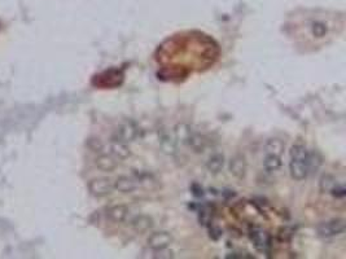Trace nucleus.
I'll return each mask as SVG.
<instances>
[{
	"mask_svg": "<svg viewBox=\"0 0 346 259\" xmlns=\"http://www.w3.org/2000/svg\"><path fill=\"white\" fill-rule=\"evenodd\" d=\"M289 173L297 181H301L310 174V152L302 143L295 144L289 152Z\"/></svg>",
	"mask_w": 346,
	"mask_h": 259,
	"instance_id": "nucleus-1",
	"label": "nucleus"
},
{
	"mask_svg": "<svg viewBox=\"0 0 346 259\" xmlns=\"http://www.w3.org/2000/svg\"><path fill=\"white\" fill-rule=\"evenodd\" d=\"M249 239L256 248V250L262 254H270L272 244H271V236L267 232L257 225H250L248 231Z\"/></svg>",
	"mask_w": 346,
	"mask_h": 259,
	"instance_id": "nucleus-2",
	"label": "nucleus"
},
{
	"mask_svg": "<svg viewBox=\"0 0 346 259\" xmlns=\"http://www.w3.org/2000/svg\"><path fill=\"white\" fill-rule=\"evenodd\" d=\"M137 136H139V127L136 126V123L132 121H126V122L121 123L118 129L116 130L113 140L127 144L134 141Z\"/></svg>",
	"mask_w": 346,
	"mask_h": 259,
	"instance_id": "nucleus-3",
	"label": "nucleus"
},
{
	"mask_svg": "<svg viewBox=\"0 0 346 259\" xmlns=\"http://www.w3.org/2000/svg\"><path fill=\"white\" fill-rule=\"evenodd\" d=\"M316 231H318V235L320 237H326V239L333 237V236H339L345 231V220L333 219V220H329V222L320 223Z\"/></svg>",
	"mask_w": 346,
	"mask_h": 259,
	"instance_id": "nucleus-4",
	"label": "nucleus"
},
{
	"mask_svg": "<svg viewBox=\"0 0 346 259\" xmlns=\"http://www.w3.org/2000/svg\"><path fill=\"white\" fill-rule=\"evenodd\" d=\"M88 189L92 196L95 197H104L106 194L112 193L113 191V183L109 179L101 177V179H95L88 184Z\"/></svg>",
	"mask_w": 346,
	"mask_h": 259,
	"instance_id": "nucleus-5",
	"label": "nucleus"
},
{
	"mask_svg": "<svg viewBox=\"0 0 346 259\" xmlns=\"http://www.w3.org/2000/svg\"><path fill=\"white\" fill-rule=\"evenodd\" d=\"M172 236L168 232H154L148 239V245L153 250H164L172 244Z\"/></svg>",
	"mask_w": 346,
	"mask_h": 259,
	"instance_id": "nucleus-6",
	"label": "nucleus"
},
{
	"mask_svg": "<svg viewBox=\"0 0 346 259\" xmlns=\"http://www.w3.org/2000/svg\"><path fill=\"white\" fill-rule=\"evenodd\" d=\"M113 188L121 193H131L137 188V180L129 176H120L113 183Z\"/></svg>",
	"mask_w": 346,
	"mask_h": 259,
	"instance_id": "nucleus-7",
	"label": "nucleus"
},
{
	"mask_svg": "<svg viewBox=\"0 0 346 259\" xmlns=\"http://www.w3.org/2000/svg\"><path fill=\"white\" fill-rule=\"evenodd\" d=\"M109 154L110 156H113L116 160H125V158H127L130 156V149L127 148V144L113 140L112 144H110Z\"/></svg>",
	"mask_w": 346,
	"mask_h": 259,
	"instance_id": "nucleus-8",
	"label": "nucleus"
},
{
	"mask_svg": "<svg viewBox=\"0 0 346 259\" xmlns=\"http://www.w3.org/2000/svg\"><path fill=\"white\" fill-rule=\"evenodd\" d=\"M127 215H129V209L124 205H117L108 210V218L114 223H121L126 220Z\"/></svg>",
	"mask_w": 346,
	"mask_h": 259,
	"instance_id": "nucleus-9",
	"label": "nucleus"
},
{
	"mask_svg": "<svg viewBox=\"0 0 346 259\" xmlns=\"http://www.w3.org/2000/svg\"><path fill=\"white\" fill-rule=\"evenodd\" d=\"M230 170L231 174L235 175L236 177H244L245 173H247V162L244 160V157L237 156V157L232 158L230 162Z\"/></svg>",
	"mask_w": 346,
	"mask_h": 259,
	"instance_id": "nucleus-10",
	"label": "nucleus"
},
{
	"mask_svg": "<svg viewBox=\"0 0 346 259\" xmlns=\"http://www.w3.org/2000/svg\"><path fill=\"white\" fill-rule=\"evenodd\" d=\"M284 148L285 144L280 139H268L264 145V154H274V156L281 157Z\"/></svg>",
	"mask_w": 346,
	"mask_h": 259,
	"instance_id": "nucleus-11",
	"label": "nucleus"
},
{
	"mask_svg": "<svg viewBox=\"0 0 346 259\" xmlns=\"http://www.w3.org/2000/svg\"><path fill=\"white\" fill-rule=\"evenodd\" d=\"M131 225H132V228H134L135 231L145 232L153 225V222H152V219L149 218V216H147V215H137L136 218L132 219Z\"/></svg>",
	"mask_w": 346,
	"mask_h": 259,
	"instance_id": "nucleus-12",
	"label": "nucleus"
},
{
	"mask_svg": "<svg viewBox=\"0 0 346 259\" xmlns=\"http://www.w3.org/2000/svg\"><path fill=\"white\" fill-rule=\"evenodd\" d=\"M263 167L267 173H276L281 167V157L274 154H264Z\"/></svg>",
	"mask_w": 346,
	"mask_h": 259,
	"instance_id": "nucleus-13",
	"label": "nucleus"
},
{
	"mask_svg": "<svg viewBox=\"0 0 346 259\" xmlns=\"http://www.w3.org/2000/svg\"><path fill=\"white\" fill-rule=\"evenodd\" d=\"M96 165L104 171H112L117 167V160L110 154H101L96 158Z\"/></svg>",
	"mask_w": 346,
	"mask_h": 259,
	"instance_id": "nucleus-14",
	"label": "nucleus"
},
{
	"mask_svg": "<svg viewBox=\"0 0 346 259\" xmlns=\"http://www.w3.org/2000/svg\"><path fill=\"white\" fill-rule=\"evenodd\" d=\"M223 165H224V158H223L222 154L216 153L209 158L208 164H206V169L213 174H216V173H219L222 170Z\"/></svg>",
	"mask_w": 346,
	"mask_h": 259,
	"instance_id": "nucleus-15",
	"label": "nucleus"
},
{
	"mask_svg": "<svg viewBox=\"0 0 346 259\" xmlns=\"http://www.w3.org/2000/svg\"><path fill=\"white\" fill-rule=\"evenodd\" d=\"M336 184L337 181L335 180V177L331 176V175H326V176H323L322 180H320V189H322L323 192H331V189Z\"/></svg>",
	"mask_w": 346,
	"mask_h": 259,
	"instance_id": "nucleus-16",
	"label": "nucleus"
},
{
	"mask_svg": "<svg viewBox=\"0 0 346 259\" xmlns=\"http://www.w3.org/2000/svg\"><path fill=\"white\" fill-rule=\"evenodd\" d=\"M311 31L312 34H314V37L323 38L327 34L326 24H323V22H314L311 26Z\"/></svg>",
	"mask_w": 346,
	"mask_h": 259,
	"instance_id": "nucleus-17",
	"label": "nucleus"
},
{
	"mask_svg": "<svg viewBox=\"0 0 346 259\" xmlns=\"http://www.w3.org/2000/svg\"><path fill=\"white\" fill-rule=\"evenodd\" d=\"M329 193H332L336 198H344L345 197L346 191H345V188H344L343 184H336L335 187L332 188V189H331V192H329Z\"/></svg>",
	"mask_w": 346,
	"mask_h": 259,
	"instance_id": "nucleus-18",
	"label": "nucleus"
}]
</instances>
